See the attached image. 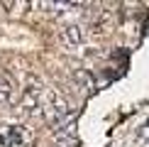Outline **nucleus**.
Instances as JSON below:
<instances>
[{
  "instance_id": "obj_1",
  "label": "nucleus",
  "mask_w": 149,
  "mask_h": 147,
  "mask_svg": "<svg viewBox=\"0 0 149 147\" xmlns=\"http://www.w3.org/2000/svg\"><path fill=\"white\" fill-rule=\"evenodd\" d=\"M83 37H86V32H83V27H78V24H71V27H66L64 32H61V39H64L69 47H78L81 42H83Z\"/></svg>"
},
{
  "instance_id": "obj_2",
  "label": "nucleus",
  "mask_w": 149,
  "mask_h": 147,
  "mask_svg": "<svg viewBox=\"0 0 149 147\" xmlns=\"http://www.w3.org/2000/svg\"><path fill=\"white\" fill-rule=\"evenodd\" d=\"M10 103V81L5 76H0V106Z\"/></svg>"
}]
</instances>
